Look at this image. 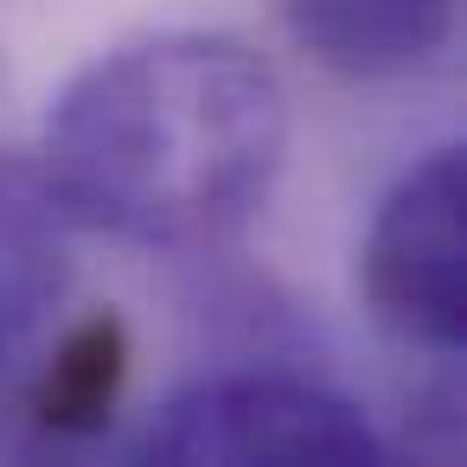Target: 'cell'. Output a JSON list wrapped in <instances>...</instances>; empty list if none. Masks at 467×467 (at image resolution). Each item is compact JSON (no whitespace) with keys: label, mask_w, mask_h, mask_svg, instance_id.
<instances>
[{"label":"cell","mask_w":467,"mask_h":467,"mask_svg":"<svg viewBox=\"0 0 467 467\" xmlns=\"http://www.w3.org/2000/svg\"><path fill=\"white\" fill-rule=\"evenodd\" d=\"M454 14L461 0H282L295 46L346 84H384L429 65L448 46Z\"/></svg>","instance_id":"5b68a950"},{"label":"cell","mask_w":467,"mask_h":467,"mask_svg":"<svg viewBox=\"0 0 467 467\" xmlns=\"http://www.w3.org/2000/svg\"><path fill=\"white\" fill-rule=\"evenodd\" d=\"M71 212L39 161L0 154V371H7L71 295Z\"/></svg>","instance_id":"277c9868"},{"label":"cell","mask_w":467,"mask_h":467,"mask_svg":"<svg viewBox=\"0 0 467 467\" xmlns=\"http://www.w3.org/2000/svg\"><path fill=\"white\" fill-rule=\"evenodd\" d=\"M129 358H135V339H129V320L116 307H97L78 327H65L52 339V352L39 358L26 397H20V416H26L33 441L78 448V441L103 435L116 403H122Z\"/></svg>","instance_id":"8992f818"},{"label":"cell","mask_w":467,"mask_h":467,"mask_svg":"<svg viewBox=\"0 0 467 467\" xmlns=\"http://www.w3.org/2000/svg\"><path fill=\"white\" fill-rule=\"evenodd\" d=\"M371 320L422 358L467 352V154L429 148L390 180L358 244Z\"/></svg>","instance_id":"3957f363"},{"label":"cell","mask_w":467,"mask_h":467,"mask_svg":"<svg viewBox=\"0 0 467 467\" xmlns=\"http://www.w3.org/2000/svg\"><path fill=\"white\" fill-rule=\"evenodd\" d=\"M135 461L167 467H378L390 461L378 422L333 384L275 365L205 371L180 384L129 441Z\"/></svg>","instance_id":"7a4b0ae2"},{"label":"cell","mask_w":467,"mask_h":467,"mask_svg":"<svg viewBox=\"0 0 467 467\" xmlns=\"http://www.w3.org/2000/svg\"><path fill=\"white\" fill-rule=\"evenodd\" d=\"M288 90L231 33H141L46 109L39 173L78 231L129 250H218L275 192Z\"/></svg>","instance_id":"6da1fadb"}]
</instances>
